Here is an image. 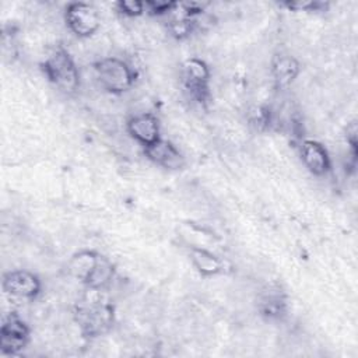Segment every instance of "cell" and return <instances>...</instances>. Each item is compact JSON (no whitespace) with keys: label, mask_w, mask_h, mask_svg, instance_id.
<instances>
[{"label":"cell","mask_w":358,"mask_h":358,"mask_svg":"<svg viewBox=\"0 0 358 358\" xmlns=\"http://www.w3.org/2000/svg\"><path fill=\"white\" fill-rule=\"evenodd\" d=\"M99 85L110 94H122L130 90L136 80L133 67L119 57H103L94 64Z\"/></svg>","instance_id":"obj_1"},{"label":"cell","mask_w":358,"mask_h":358,"mask_svg":"<svg viewBox=\"0 0 358 358\" xmlns=\"http://www.w3.org/2000/svg\"><path fill=\"white\" fill-rule=\"evenodd\" d=\"M42 66L48 80L62 92L73 94L78 88L80 76L77 66L63 48L50 52Z\"/></svg>","instance_id":"obj_2"},{"label":"cell","mask_w":358,"mask_h":358,"mask_svg":"<svg viewBox=\"0 0 358 358\" xmlns=\"http://www.w3.org/2000/svg\"><path fill=\"white\" fill-rule=\"evenodd\" d=\"M77 322L85 336H101L113 324V308L106 302H90L77 309Z\"/></svg>","instance_id":"obj_3"},{"label":"cell","mask_w":358,"mask_h":358,"mask_svg":"<svg viewBox=\"0 0 358 358\" xmlns=\"http://www.w3.org/2000/svg\"><path fill=\"white\" fill-rule=\"evenodd\" d=\"M64 20L71 32L80 38H88L95 34L101 25V18L92 4L76 1L66 7Z\"/></svg>","instance_id":"obj_4"},{"label":"cell","mask_w":358,"mask_h":358,"mask_svg":"<svg viewBox=\"0 0 358 358\" xmlns=\"http://www.w3.org/2000/svg\"><path fill=\"white\" fill-rule=\"evenodd\" d=\"M182 81L185 90L197 102H206L208 96L210 69L207 64L196 57L187 59L182 64Z\"/></svg>","instance_id":"obj_5"},{"label":"cell","mask_w":358,"mask_h":358,"mask_svg":"<svg viewBox=\"0 0 358 358\" xmlns=\"http://www.w3.org/2000/svg\"><path fill=\"white\" fill-rule=\"evenodd\" d=\"M41 280L28 270H11L3 275V289L18 299H34L41 292Z\"/></svg>","instance_id":"obj_6"},{"label":"cell","mask_w":358,"mask_h":358,"mask_svg":"<svg viewBox=\"0 0 358 358\" xmlns=\"http://www.w3.org/2000/svg\"><path fill=\"white\" fill-rule=\"evenodd\" d=\"M29 338V329L17 313H10L3 319L0 329V350L3 354L21 351Z\"/></svg>","instance_id":"obj_7"},{"label":"cell","mask_w":358,"mask_h":358,"mask_svg":"<svg viewBox=\"0 0 358 358\" xmlns=\"http://www.w3.org/2000/svg\"><path fill=\"white\" fill-rule=\"evenodd\" d=\"M129 134L141 145L148 147L161 138L159 120L150 112H143L131 116L127 120Z\"/></svg>","instance_id":"obj_8"},{"label":"cell","mask_w":358,"mask_h":358,"mask_svg":"<svg viewBox=\"0 0 358 358\" xmlns=\"http://www.w3.org/2000/svg\"><path fill=\"white\" fill-rule=\"evenodd\" d=\"M144 152L150 161L166 169H180L185 166L183 154L171 141L159 138L148 147H144Z\"/></svg>","instance_id":"obj_9"},{"label":"cell","mask_w":358,"mask_h":358,"mask_svg":"<svg viewBox=\"0 0 358 358\" xmlns=\"http://www.w3.org/2000/svg\"><path fill=\"white\" fill-rule=\"evenodd\" d=\"M301 158L308 171L316 176H323L330 171L331 162L327 150L316 140H303L301 144Z\"/></svg>","instance_id":"obj_10"},{"label":"cell","mask_w":358,"mask_h":358,"mask_svg":"<svg viewBox=\"0 0 358 358\" xmlns=\"http://www.w3.org/2000/svg\"><path fill=\"white\" fill-rule=\"evenodd\" d=\"M298 73H299L298 62L288 55H280L271 63V74L275 85L280 88L288 87L295 80Z\"/></svg>","instance_id":"obj_11"},{"label":"cell","mask_w":358,"mask_h":358,"mask_svg":"<svg viewBox=\"0 0 358 358\" xmlns=\"http://www.w3.org/2000/svg\"><path fill=\"white\" fill-rule=\"evenodd\" d=\"M190 260L196 270L206 277L217 275L222 273L224 264L220 257H217L214 253L203 249V248H192L189 252Z\"/></svg>","instance_id":"obj_12"},{"label":"cell","mask_w":358,"mask_h":358,"mask_svg":"<svg viewBox=\"0 0 358 358\" xmlns=\"http://www.w3.org/2000/svg\"><path fill=\"white\" fill-rule=\"evenodd\" d=\"M99 260V255L92 250H83L76 253L69 262V271L73 277L81 280L83 282L88 278L94 267Z\"/></svg>","instance_id":"obj_13"},{"label":"cell","mask_w":358,"mask_h":358,"mask_svg":"<svg viewBox=\"0 0 358 358\" xmlns=\"http://www.w3.org/2000/svg\"><path fill=\"white\" fill-rule=\"evenodd\" d=\"M113 273H115L113 264L106 257L99 256L96 266L94 267V270L91 271L88 278L84 281V284L94 291L102 289L112 281Z\"/></svg>","instance_id":"obj_14"},{"label":"cell","mask_w":358,"mask_h":358,"mask_svg":"<svg viewBox=\"0 0 358 358\" xmlns=\"http://www.w3.org/2000/svg\"><path fill=\"white\" fill-rule=\"evenodd\" d=\"M196 27V20L194 17H189V15H182L179 18H175L171 21L169 25V31L175 38L183 39L186 36H189L192 34V31Z\"/></svg>","instance_id":"obj_15"},{"label":"cell","mask_w":358,"mask_h":358,"mask_svg":"<svg viewBox=\"0 0 358 358\" xmlns=\"http://www.w3.org/2000/svg\"><path fill=\"white\" fill-rule=\"evenodd\" d=\"M117 8L122 14L127 17H138L144 14V1L136 0H122L117 3Z\"/></svg>","instance_id":"obj_16"},{"label":"cell","mask_w":358,"mask_h":358,"mask_svg":"<svg viewBox=\"0 0 358 358\" xmlns=\"http://www.w3.org/2000/svg\"><path fill=\"white\" fill-rule=\"evenodd\" d=\"M178 4L171 1H144V13L151 15H162L172 11Z\"/></svg>","instance_id":"obj_17"}]
</instances>
